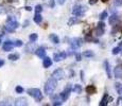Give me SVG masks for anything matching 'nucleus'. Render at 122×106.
Returning <instances> with one entry per match:
<instances>
[{
    "mask_svg": "<svg viewBox=\"0 0 122 106\" xmlns=\"http://www.w3.org/2000/svg\"><path fill=\"white\" fill-rule=\"evenodd\" d=\"M107 17H108V13H107V11H103L102 13L100 14V19L102 20V21L105 20Z\"/></svg>",
    "mask_w": 122,
    "mask_h": 106,
    "instance_id": "27",
    "label": "nucleus"
},
{
    "mask_svg": "<svg viewBox=\"0 0 122 106\" xmlns=\"http://www.w3.org/2000/svg\"><path fill=\"white\" fill-rule=\"evenodd\" d=\"M8 58L10 61H13V62H15V61L19 60V54H18V53H11L10 55L8 56Z\"/></svg>",
    "mask_w": 122,
    "mask_h": 106,
    "instance_id": "24",
    "label": "nucleus"
},
{
    "mask_svg": "<svg viewBox=\"0 0 122 106\" xmlns=\"http://www.w3.org/2000/svg\"><path fill=\"white\" fill-rule=\"evenodd\" d=\"M54 5H55V0H50L49 6H50V8H54Z\"/></svg>",
    "mask_w": 122,
    "mask_h": 106,
    "instance_id": "36",
    "label": "nucleus"
},
{
    "mask_svg": "<svg viewBox=\"0 0 122 106\" xmlns=\"http://www.w3.org/2000/svg\"><path fill=\"white\" fill-rule=\"evenodd\" d=\"M120 50H121V47H120V46H118V47H116V48H114V49H112V53L114 54V55H117V54H119V53H120Z\"/></svg>",
    "mask_w": 122,
    "mask_h": 106,
    "instance_id": "29",
    "label": "nucleus"
},
{
    "mask_svg": "<svg viewBox=\"0 0 122 106\" xmlns=\"http://www.w3.org/2000/svg\"><path fill=\"white\" fill-rule=\"evenodd\" d=\"M98 2V0H89V4L90 5H92V4H96Z\"/></svg>",
    "mask_w": 122,
    "mask_h": 106,
    "instance_id": "39",
    "label": "nucleus"
},
{
    "mask_svg": "<svg viewBox=\"0 0 122 106\" xmlns=\"http://www.w3.org/2000/svg\"><path fill=\"white\" fill-rule=\"evenodd\" d=\"M85 40H86V41H93V42H96V44H98V40H97V39H93L92 37H91V35H89V34H86Z\"/></svg>",
    "mask_w": 122,
    "mask_h": 106,
    "instance_id": "28",
    "label": "nucleus"
},
{
    "mask_svg": "<svg viewBox=\"0 0 122 106\" xmlns=\"http://www.w3.org/2000/svg\"><path fill=\"white\" fill-rule=\"evenodd\" d=\"M83 45V40L82 38H73L70 40V50H69V54H74L76 50H78L80 47Z\"/></svg>",
    "mask_w": 122,
    "mask_h": 106,
    "instance_id": "5",
    "label": "nucleus"
},
{
    "mask_svg": "<svg viewBox=\"0 0 122 106\" xmlns=\"http://www.w3.org/2000/svg\"><path fill=\"white\" fill-rule=\"evenodd\" d=\"M27 92L29 96H31L32 98H34V100L36 101L37 103L41 102V100L44 99L43 93H41V91L39 90L38 88H29L27 90Z\"/></svg>",
    "mask_w": 122,
    "mask_h": 106,
    "instance_id": "3",
    "label": "nucleus"
},
{
    "mask_svg": "<svg viewBox=\"0 0 122 106\" xmlns=\"http://www.w3.org/2000/svg\"><path fill=\"white\" fill-rule=\"evenodd\" d=\"M15 91H16L17 93H22V92H23V88H22L21 86H17V87L15 88Z\"/></svg>",
    "mask_w": 122,
    "mask_h": 106,
    "instance_id": "33",
    "label": "nucleus"
},
{
    "mask_svg": "<svg viewBox=\"0 0 122 106\" xmlns=\"http://www.w3.org/2000/svg\"><path fill=\"white\" fill-rule=\"evenodd\" d=\"M120 51H121V54H122V49H121V50H120Z\"/></svg>",
    "mask_w": 122,
    "mask_h": 106,
    "instance_id": "47",
    "label": "nucleus"
},
{
    "mask_svg": "<svg viewBox=\"0 0 122 106\" xmlns=\"http://www.w3.org/2000/svg\"><path fill=\"white\" fill-rule=\"evenodd\" d=\"M85 90H86V93L89 96L97 93V88H96L95 85H88V86L85 88Z\"/></svg>",
    "mask_w": 122,
    "mask_h": 106,
    "instance_id": "16",
    "label": "nucleus"
},
{
    "mask_svg": "<svg viewBox=\"0 0 122 106\" xmlns=\"http://www.w3.org/2000/svg\"><path fill=\"white\" fill-rule=\"evenodd\" d=\"M87 11V6L85 5H81V4H76L72 8V15L76 16V17H82L84 16V14Z\"/></svg>",
    "mask_w": 122,
    "mask_h": 106,
    "instance_id": "4",
    "label": "nucleus"
},
{
    "mask_svg": "<svg viewBox=\"0 0 122 106\" xmlns=\"http://www.w3.org/2000/svg\"><path fill=\"white\" fill-rule=\"evenodd\" d=\"M80 22H81V20L79 19V17L74 16V17H71L69 20H68V25H69V27H72V25H78V23H80Z\"/></svg>",
    "mask_w": 122,
    "mask_h": 106,
    "instance_id": "19",
    "label": "nucleus"
},
{
    "mask_svg": "<svg viewBox=\"0 0 122 106\" xmlns=\"http://www.w3.org/2000/svg\"><path fill=\"white\" fill-rule=\"evenodd\" d=\"M3 65H4V61L3 60H0V67H2Z\"/></svg>",
    "mask_w": 122,
    "mask_h": 106,
    "instance_id": "44",
    "label": "nucleus"
},
{
    "mask_svg": "<svg viewBox=\"0 0 122 106\" xmlns=\"http://www.w3.org/2000/svg\"><path fill=\"white\" fill-rule=\"evenodd\" d=\"M37 38H38V35H37L36 33H32V34H30V36H29V39H30V41L31 42L36 41Z\"/></svg>",
    "mask_w": 122,
    "mask_h": 106,
    "instance_id": "26",
    "label": "nucleus"
},
{
    "mask_svg": "<svg viewBox=\"0 0 122 106\" xmlns=\"http://www.w3.org/2000/svg\"><path fill=\"white\" fill-rule=\"evenodd\" d=\"M83 55L85 56V57H93V56H95V53H93L91 50H87V51H84Z\"/></svg>",
    "mask_w": 122,
    "mask_h": 106,
    "instance_id": "25",
    "label": "nucleus"
},
{
    "mask_svg": "<svg viewBox=\"0 0 122 106\" xmlns=\"http://www.w3.org/2000/svg\"><path fill=\"white\" fill-rule=\"evenodd\" d=\"M81 80H82V82L84 81V72L83 71H81Z\"/></svg>",
    "mask_w": 122,
    "mask_h": 106,
    "instance_id": "41",
    "label": "nucleus"
},
{
    "mask_svg": "<svg viewBox=\"0 0 122 106\" xmlns=\"http://www.w3.org/2000/svg\"><path fill=\"white\" fill-rule=\"evenodd\" d=\"M14 48V42L11 40H6L3 42V46H2V49L5 52H9V51H12V49Z\"/></svg>",
    "mask_w": 122,
    "mask_h": 106,
    "instance_id": "12",
    "label": "nucleus"
},
{
    "mask_svg": "<svg viewBox=\"0 0 122 106\" xmlns=\"http://www.w3.org/2000/svg\"><path fill=\"white\" fill-rule=\"evenodd\" d=\"M41 12H43V5L37 4V5L35 6V13H41Z\"/></svg>",
    "mask_w": 122,
    "mask_h": 106,
    "instance_id": "30",
    "label": "nucleus"
},
{
    "mask_svg": "<svg viewBox=\"0 0 122 106\" xmlns=\"http://www.w3.org/2000/svg\"><path fill=\"white\" fill-rule=\"evenodd\" d=\"M56 85H57V81L54 79V77H51L45 84V93L47 96H52L54 93V90L56 88Z\"/></svg>",
    "mask_w": 122,
    "mask_h": 106,
    "instance_id": "1",
    "label": "nucleus"
},
{
    "mask_svg": "<svg viewBox=\"0 0 122 106\" xmlns=\"http://www.w3.org/2000/svg\"><path fill=\"white\" fill-rule=\"evenodd\" d=\"M104 69H105V72H106V74H107V77L108 79H112V71H111V65H109V63L107 62V61H105L104 62Z\"/></svg>",
    "mask_w": 122,
    "mask_h": 106,
    "instance_id": "17",
    "label": "nucleus"
},
{
    "mask_svg": "<svg viewBox=\"0 0 122 106\" xmlns=\"http://www.w3.org/2000/svg\"><path fill=\"white\" fill-rule=\"evenodd\" d=\"M122 87V84L121 83H119V82H117V83H115V88H116V90L118 91L119 89H120Z\"/></svg>",
    "mask_w": 122,
    "mask_h": 106,
    "instance_id": "35",
    "label": "nucleus"
},
{
    "mask_svg": "<svg viewBox=\"0 0 122 106\" xmlns=\"http://www.w3.org/2000/svg\"><path fill=\"white\" fill-rule=\"evenodd\" d=\"M14 105H17V106H27V105H29V103H28L27 98H25V96H21V98L16 99L15 102H14Z\"/></svg>",
    "mask_w": 122,
    "mask_h": 106,
    "instance_id": "10",
    "label": "nucleus"
},
{
    "mask_svg": "<svg viewBox=\"0 0 122 106\" xmlns=\"http://www.w3.org/2000/svg\"><path fill=\"white\" fill-rule=\"evenodd\" d=\"M35 54H36L39 58H44L45 56H46V49H45L44 47H39V48H37L36 50H35Z\"/></svg>",
    "mask_w": 122,
    "mask_h": 106,
    "instance_id": "15",
    "label": "nucleus"
},
{
    "mask_svg": "<svg viewBox=\"0 0 122 106\" xmlns=\"http://www.w3.org/2000/svg\"><path fill=\"white\" fill-rule=\"evenodd\" d=\"M18 27H19V23L16 20V18L14 16H9L8 19H6V25L4 27V29L8 32H14Z\"/></svg>",
    "mask_w": 122,
    "mask_h": 106,
    "instance_id": "2",
    "label": "nucleus"
},
{
    "mask_svg": "<svg viewBox=\"0 0 122 106\" xmlns=\"http://www.w3.org/2000/svg\"><path fill=\"white\" fill-rule=\"evenodd\" d=\"M108 101H109L108 93H105V95L102 96V99H101L99 105H100V106H106L107 104H108Z\"/></svg>",
    "mask_w": 122,
    "mask_h": 106,
    "instance_id": "18",
    "label": "nucleus"
},
{
    "mask_svg": "<svg viewBox=\"0 0 122 106\" xmlns=\"http://www.w3.org/2000/svg\"><path fill=\"white\" fill-rule=\"evenodd\" d=\"M49 38H50V40L52 41L54 45L60 44V38H58V36H57V35H55V34H50V36H49Z\"/></svg>",
    "mask_w": 122,
    "mask_h": 106,
    "instance_id": "22",
    "label": "nucleus"
},
{
    "mask_svg": "<svg viewBox=\"0 0 122 106\" xmlns=\"http://www.w3.org/2000/svg\"><path fill=\"white\" fill-rule=\"evenodd\" d=\"M114 5L119 8V6L122 5V0H114Z\"/></svg>",
    "mask_w": 122,
    "mask_h": 106,
    "instance_id": "32",
    "label": "nucleus"
},
{
    "mask_svg": "<svg viewBox=\"0 0 122 106\" xmlns=\"http://www.w3.org/2000/svg\"><path fill=\"white\" fill-rule=\"evenodd\" d=\"M116 105H122V98H121V96H120V98H118Z\"/></svg>",
    "mask_w": 122,
    "mask_h": 106,
    "instance_id": "37",
    "label": "nucleus"
},
{
    "mask_svg": "<svg viewBox=\"0 0 122 106\" xmlns=\"http://www.w3.org/2000/svg\"><path fill=\"white\" fill-rule=\"evenodd\" d=\"M71 89H72V85L67 84V86L64 88V90L60 93L61 100H62L63 102H65V101L68 100V98H69V96H70V92H71Z\"/></svg>",
    "mask_w": 122,
    "mask_h": 106,
    "instance_id": "6",
    "label": "nucleus"
},
{
    "mask_svg": "<svg viewBox=\"0 0 122 106\" xmlns=\"http://www.w3.org/2000/svg\"><path fill=\"white\" fill-rule=\"evenodd\" d=\"M69 75H70L69 77H73V76H74V71H73V70H70V72H69Z\"/></svg>",
    "mask_w": 122,
    "mask_h": 106,
    "instance_id": "40",
    "label": "nucleus"
},
{
    "mask_svg": "<svg viewBox=\"0 0 122 106\" xmlns=\"http://www.w3.org/2000/svg\"><path fill=\"white\" fill-rule=\"evenodd\" d=\"M6 1H8L9 3H13V2H17L18 0H6Z\"/></svg>",
    "mask_w": 122,
    "mask_h": 106,
    "instance_id": "43",
    "label": "nucleus"
},
{
    "mask_svg": "<svg viewBox=\"0 0 122 106\" xmlns=\"http://www.w3.org/2000/svg\"><path fill=\"white\" fill-rule=\"evenodd\" d=\"M76 62H81L82 61V53H76Z\"/></svg>",
    "mask_w": 122,
    "mask_h": 106,
    "instance_id": "34",
    "label": "nucleus"
},
{
    "mask_svg": "<svg viewBox=\"0 0 122 106\" xmlns=\"http://www.w3.org/2000/svg\"><path fill=\"white\" fill-rule=\"evenodd\" d=\"M101 1H102V2H104V3H105V2H107V1H108V0H101Z\"/></svg>",
    "mask_w": 122,
    "mask_h": 106,
    "instance_id": "45",
    "label": "nucleus"
},
{
    "mask_svg": "<svg viewBox=\"0 0 122 106\" xmlns=\"http://www.w3.org/2000/svg\"><path fill=\"white\" fill-rule=\"evenodd\" d=\"M43 66H44V68L51 67V66H52V60H51L50 57L45 56V57H44V62H43Z\"/></svg>",
    "mask_w": 122,
    "mask_h": 106,
    "instance_id": "21",
    "label": "nucleus"
},
{
    "mask_svg": "<svg viewBox=\"0 0 122 106\" xmlns=\"http://www.w3.org/2000/svg\"><path fill=\"white\" fill-rule=\"evenodd\" d=\"M56 1H57V3H58V4L63 5V4H64L65 2H66V0H56Z\"/></svg>",
    "mask_w": 122,
    "mask_h": 106,
    "instance_id": "38",
    "label": "nucleus"
},
{
    "mask_svg": "<svg viewBox=\"0 0 122 106\" xmlns=\"http://www.w3.org/2000/svg\"><path fill=\"white\" fill-rule=\"evenodd\" d=\"M51 101H52V104L54 106H61L63 104V101L61 100L60 95H55V96H51Z\"/></svg>",
    "mask_w": 122,
    "mask_h": 106,
    "instance_id": "11",
    "label": "nucleus"
},
{
    "mask_svg": "<svg viewBox=\"0 0 122 106\" xmlns=\"http://www.w3.org/2000/svg\"><path fill=\"white\" fill-rule=\"evenodd\" d=\"M104 33H105V23L101 20L100 22L98 23L97 28H96V36L101 37L104 35Z\"/></svg>",
    "mask_w": 122,
    "mask_h": 106,
    "instance_id": "7",
    "label": "nucleus"
},
{
    "mask_svg": "<svg viewBox=\"0 0 122 106\" xmlns=\"http://www.w3.org/2000/svg\"><path fill=\"white\" fill-rule=\"evenodd\" d=\"M119 21H120V18H119V16L117 14H112L111 17H108V23L111 25H117V23H119Z\"/></svg>",
    "mask_w": 122,
    "mask_h": 106,
    "instance_id": "13",
    "label": "nucleus"
},
{
    "mask_svg": "<svg viewBox=\"0 0 122 106\" xmlns=\"http://www.w3.org/2000/svg\"><path fill=\"white\" fill-rule=\"evenodd\" d=\"M25 10H27V11H32V8H31V6H25Z\"/></svg>",
    "mask_w": 122,
    "mask_h": 106,
    "instance_id": "42",
    "label": "nucleus"
},
{
    "mask_svg": "<svg viewBox=\"0 0 122 106\" xmlns=\"http://www.w3.org/2000/svg\"><path fill=\"white\" fill-rule=\"evenodd\" d=\"M67 57V53L66 52H58L53 54V61L54 62H61L62 60H65Z\"/></svg>",
    "mask_w": 122,
    "mask_h": 106,
    "instance_id": "9",
    "label": "nucleus"
},
{
    "mask_svg": "<svg viewBox=\"0 0 122 106\" xmlns=\"http://www.w3.org/2000/svg\"><path fill=\"white\" fill-rule=\"evenodd\" d=\"M52 77H54L56 81H60V80H63L65 77V72L63 69H61V68H58V69H56L53 71L52 73Z\"/></svg>",
    "mask_w": 122,
    "mask_h": 106,
    "instance_id": "8",
    "label": "nucleus"
},
{
    "mask_svg": "<svg viewBox=\"0 0 122 106\" xmlns=\"http://www.w3.org/2000/svg\"><path fill=\"white\" fill-rule=\"evenodd\" d=\"M33 20H34L35 23L39 25V23L43 21V16L41 15V13H36V14H35V16H34V18H33Z\"/></svg>",
    "mask_w": 122,
    "mask_h": 106,
    "instance_id": "23",
    "label": "nucleus"
},
{
    "mask_svg": "<svg viewBox=\"0 0 122 106\" xmlns=\"http://www.w3.org/2000/svg\"><path fill=\"white\" fill-rule=\"evenodd\" d=\"M82 90H83V88H82V85L80 84H74L71 89V91H73L74 93H78V95L82 93Z\"/></svg>",
    "mask_w": 122,
    "mask_h": 106,
    "instance_id": "20",
    "label": "nucleus"
},
{
    "mask_svg": "<svg viewBox=\"0 0 122 106\" xmlns=\"http://www.w3.org/2000/svg\"><path fill=\"white\" fill-rule=\"evenodd\" d=\"M0 44H1V38H0Z\"/></svg>",
    "mask_w": 122,
    "mask_h": 106,
    "instance_id": "46",
    "label": "nucleus"
},
{
    "mask_svg": "<svg viewBox=\"0 0 122 106\" xmlns=\"http://www.w3.org/2000/svg\"><path fill=\"white\" fill-rule=\"evenodd\" d=\"M22 46H23V42L20 39H17V40L14 42V47H22Z\"/></svg>",
    "mask_w": 122,
    "mask_h": 106,
    "instance_id": "31",
    "label": "nucleus"
},
{
    "mask_svg": "<svg viewBox=\"0 0 122 106\" xmlns=\"http://www.w3.org/2000/svg\"><path fill=\"white\" fill-rule=\"evenodd\" d=\"M114 75L116 79H122V65H118L115 67Z\"/></svg>",
    "mask_w": 122,
    "mask_h": 106,
    "instance_id": "14",
    "label": "nucleus"
}]
</instances>
